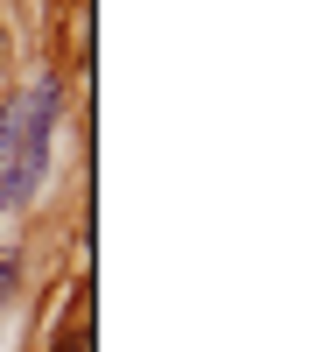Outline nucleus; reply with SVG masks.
Wrapping results in <instances>:
<instances>
[{
    "instance_id": "obj_3",
    "label": "nucleus",
    "mask_w": 330,
    "mask_h": 352,
    "mask_svg": "<svg viewBox=\"0 0 330 352\" xmlns=\"http://www.w3.org/2000/svg\"><path fill=\"white\" fill-rule=\"evenodd\" d=\"M56 352H92V324L78 317V331H64V338H56Z\"/></svg>"
},
{
    "instance_id": "obj_2",
    "label": "nucleus",
    "mask_w": 330,
    "mask_h": 352,
    "mask_svg": "<svg viewBox=\"0 0 330 352\" xmlns=\"http://www.w3.org/2000/svg\"><path fill=\"white\" fill-rule=\"evenodd\" d=\"M14 275H21V254L8 247V254H0V303H8V296H14Z\"/></svg>"
},
{
    "instance_id": "obj_1",
    "label": "nucleus",
    "mask_w": 330,
    "mask_h": 352,
    "mask_svg": "<svg viewBox=\"0 0 330 352\" xmlns=\"http://www.w3.org/2000/svg\"><path fill=\"white\" fill-rule=\"evenodd\" d=\"M49 127H56V85H28V92L8 99L0 113V212H21L43 184L49 162Z\"/></svg>"
},
{
    "instance_id": "obj_4",
    "label": "nucleus",
    "mask_w": 330,
    "mask_h": 352,
    "mask_svg": "<svg viewBox=\"0 0 330 352\" xmlns=\"http://www.w3.org/2000/svg\"><path fill=\"white\" fill-rule=\"evenodd\" d=\"M0 64H8V43H0Z\"/></svg>"
}]
</instances>
